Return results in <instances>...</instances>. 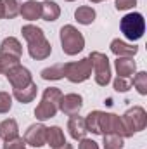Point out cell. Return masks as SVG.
<instances>
[{"mask_svg":"<svg viewBox=\"0 0 147 149\" xmlns=\"http://www.w3.org/2000/svg\"><path fill=\"white\" fill-rule=\"evenodd\" d=\"M61 97H62V92L61 88L57 87H49L43 90V95H42V101L35 109V116L40 121H45V120H50L54 118L57 111H59V102H61Z\"/></svg>","mask_w":147,"mask_h":149,"instance_id":"7a4b0ae2","label":"cell"},{"mask_svg":"<svg viewBox=\"0 0 147 149\" xmlns=\"http://www.w3.org/2000/svg\"><path fill=\"white\" fill-rule=\"evenodd\" d=\"M40 74H42L43 80H61V78H64V63L45 68Z\"/></svg>","mask_w":147,"mask_h":149,"instance_id":"7402d4cb","label":"cell"},{"mask_svg":"<svg viewBox=\"0 0 147 149\" xmlns=\"http://www.w3.org/2000/svg\"><path fill=\"white\" fill-rule=\"evenodd\" d=\"M114 68H116V73H118V76L130 78L132 74H135L137 64H135L133 57H118V59L114 61Z\"/></svg>","mask_w":147,"mask_h":149,"instance_id":"e0dca14e","label":"cell"},{"mask_svg":"<svg viewBox=\"0 0 147 149\" xmlns=\"http://www.w3.org/2000/svg\"><path fill=\"white\" fill-rule=\"evenodd\" d=\"M121 118H123V123H125L126 130L130 132V135L146 130V127H147V113L142 106L130 108Z\"/></svg>","mask_w":147,"mask_h":149,"instance_id":"9c48e42d","label":"cell"},{"mask_svg":"<svg viewBox=\"0 0 147 149\" xmlns=\"http://www.w3.org/2000/svg\"><path fill=\"white\" fill-rule=\"evenodd\" d=\"M119 28H121V33L128 40H140L144 31H146V21H144V16L140 12H130L126 14L121 23H119Z\"/></svg>","mask_w":147,"mask_h":149,"instance_id":"5b68a950","label":"cell"},{"mask_svg":"<svg viewBox=\"0 0 147 149\" xmlns=\"http://www.w3.org/2000/svg\"><path fill=\"white\" fill-rule=\"evenodd\" d=\"M54 149H73V146H71V144H68V142H64L62 146H57V148H54Z\"/></svg>","mask_w":147,"mask_h":149,"instance_id":"4dcf8cb0","label":"cell"},{"mask_svg":"<svg viewBox=\"0 0 147 149\" xmlns=\"http://www.w3.org/2000/svg\"><path fill=\"white\" fill-rule=\"evenodd\" d=\"M64 76L71 83H81L92 76V61L88 57L74 61V63H64Z\"/></svg>","mask_w":147,"mask_h":149,"instance_id":"8992f818","label":"cell"},{"mask_svg":"<svg viewBox=\"0 0 147 149\" xmlns=\"http://www.w3.org/2000/svg\"><path fill=\"white\" fill-rule=\"evenodd\" d=\"M133 87L137 88V92L140 95H146L147 94V73L146 71H140V73L135 74L133 78Z\"/></svg>","mask_w":147,"mask_h":149,"instance_id":"d4e9b609","label":"cell"},{"mask_svg":"<svg viewBox=\"0 0 147 149\" xmlns=\"http://www.w3.org/2000/svg\"><path fill=\"white\" fill-rule=\"evenodd\" d=\"M5 76H7V80H9V83L12 85L14 90L24 88V87H28L30 83H33V76L30 73V70L24 68V66H21V64H16L14 68L7 70V71H5Z\"/></svg>","mask_w":147,"mask_h":149,"instance_id":"30bf717a","label":"cell"},{"mask_svg":"<svg viewBox=\"0 0 147 149\" xmlns=\"http://www.w3.org/2000/svg\"><path fill=\"white\" fill-rule=\"evenodd\" d=\"M61 45H62V52L68 56H76L78 52L83 50L85 47V38L83 35L74 28L73 24H64L61 28Z\"/></svg>","mask_w":147,"mask_h":149,"instance_id":"277c9868","label":"cell"},{"mask_svg":"<svg viewBox=\"0 0 147 149\" xmlns=\"http://www.w3.org/2000/svg\"><path fill=\"white\" fill-rule=\"evenodd\" d=\"M3 149H26V142H24V139L17 137L14 141H7L3 144Z\"/></svg>","mask_w":147,"mask_h":149,"instance_id":"83f0119b","label":"cell"},{"mask_svg":"<svg viewBox=\"0 0 147 149\" xmlns=\"http://www.w3.org/2000/svg\"><path fill=\"white\" fill-rule=\"evenodd\" d=\"M135 5H137V0H116L114 2V7L118 10H128V9H132Z\"/></svg>","mask_w":147,"mask_h":149,"instance_id":"f1b7e54d","label":"cell"},{"mask_svg":"<svg viewBox=\"0 0 147 149\" xmlns=\"http://www.w3.org/2000/svg\"><path fill=\"white\" fill-rule=\"evenodd\" d=\"M102 146L104 149H123V137L118 134H104L102 139Z\"/></svg>","mask_w":147,"mask_h":149,"instance_id":"603a6c76","label":"cell"},{"mask_svg":"<svg viewBox=\"0 0 147 149\" xmlns=\"http://www.w3.org/2000/svg\"><path fill=\"white\" fill-rule=\"evenodd\" d=\"M21 33H23L24 40L28 42V54L33 59L43 61L50 56L52 45L45 38V33L42 31V28H38L35 24H26V26L21 28Z\"/></svg>","mask_w":147,"mask_h":149,"instance_id":"6da1fadb","label":"cell"},{"mask_svg":"<svg viewBox=\"0 0 147 149\" xmlns=\"http://www.w3.org/2000/svg\"><path fill=\"white\" fill-rule=\"evenodd\" d=\"M74 19L80 23V24H92L95 21V9L94 7H88V5H81L74 10Z\"/></svg>","mask_w":147,"mask_h":149,"instance_id":"d6986e66","label":"cell"},{"mask_svg":"<svg viewBox=\"0 0 147 149\" xmlns=\"http://www.w3.org/2000/svg\"><path fill=\"white\" fill-rule=\"evenodd\" d=\"M19 14L26 21H35L38 17H42V3H38L35 0H28L19 7Z\"/></svg>","mask_w":147,"mask_h":149,"instance_id":"2e32d148","label":"cell"},{"mask_svg":"<svg viewBox=\"0 0 147 149\" xmlns=\"http://www.w3.org/2000/svg\"><path fill=\"white\" fill-rule=\"evenodd\" d=\"M24 142L31 148H43L47 144V127L43 123H33L24 132Z\"/></svg>","mask_w":147,"mask_h":149,"instance_id":"8fae6325","label":"cell"},{"mask_svg":"<svg viewBox=\"0 0 147 149\" xmlns=\"http://www.w3.org/2000/svg\"><path fill=\"white\" fill-rule=\"evenodd\" d=\"M66 142L64 139V132L61 127H47V144L50 148H57V146H62Z\"/></svg>","mask_w":147,"mask_h":149,"instance_id":"44dd1931","label":"cell"},{"mask_svg":"<svg viewBox=\"0 0 147 149\" xmlns=\"http://www.w3.org/2000/svg\"><path fill=\"white\" fill-rule=\"evenodd\" d=\"M68 130H69V135L73 137L74 141H81V139H85V135H87V123H85V118H81V116H78V114H74L69 118V121H68Z\"/></svg>","mask_w":147,"mask_h":149,"instance_id":"5bb4252c","label":"cell"},{"mask_svg":"<svg viewBox=\"0 0 147 149\" xmlns=\"http://www.w3.org/2000/svg\"><path fill=\"white\" fill-rule=\"evenodd\" d=\"M90 2H94V3H99V2H102V0H90Z\"/></svg>","mask_w":147,"mask_h":149,"instance_id":"d6a6232c","label":"cell"},{"mask_svg":"<svg viewBox=\"0 0 147 149\" xmlns=\"http://www.w3.org/2000/svg\"><path fill=\"white\" fill-rule=\"evenodd\" d=\"M111 52L118 57H133L137 52H139V47L137 45H132V43H126L119 38H114L111 42Z\"/></svg>","mask_w":147,"mask_h":149,"instance_id":"4fadbf2b","label":"cell"},{"mask_svg":"<svg viewBox=\"0 0 147 149\" xmlns=\"http://www.w3.org/2000/svg\"><path fill=\"white\" fill-rule=\"evenodd\" d=\"M88 59L92 61V68H94V73H95V81H97V85L106 87L111 81V64H109L107 56L95 50V52H92V54L88 56Z\"/></svg>","mask_w":147,"mask_h":149,"instance_id":"ba28073f","label":"cell"},{"mask_svg":"<svg viewBox=\"0 0 147 149\" xmlns=\"http://www.w3.org/2000/svg\"><path fill=\"white\" fill-rule=\"evenodd\" d=\"M12 108V95H9L7 92H0V114L9 113Z\"/></svg>","mask_w":147,"mask_h":149,"instance_id":"4316f807","label":"cell"},{"mask_svg":"<svg viewBox=\"0 0 147 149\" xmlns=\"http://www.w3.org/2000/svg\"><path fill=\"white\" fill-rule=\"evenodd\" d=\"M0 73H2V71H0Z\"/></svg>","mask_w":147,"mask_h":149,"instance_id":"e575fe53","label":"cell"},{"mask_svg":"<svg viewBox=\"0 0 147 149\" xmlns=\"http://www.w3.org/2000/svg\"><path fill=\"white\" fill-rule=\"evenodd\" d=\"M21 54H23V47L19 40L14 37H7L0 45V71L5 73L7 70L19 64Z\"/></svg>","mask_w":147,"mask_h":149,"instance_id":"3957f363","label":"cell"},{"mask_svg":"<svg viewBox=\"0 0 147 149\" xmlns=\"http://www.w3.org/2000/svg\"><path fill=\"white\" fill-rule=\"evenodd\" d=\"M3 17V2L0 0V19Z\"/></svg>","mask_w":147,"mask_h":149,"instance_id":"1f68e13d","label":"cell"},{"mask_svg":"<svg viewBox=\"0 0 147 149\" xmlns=\"http://www.w3.org/2000/svg\"><path fill=\"white\" fill-rule=\"evenodd\" d=\"M37 92H38V87H37V83L33 81V83H30V85L24 87V88L14 90V97H16L21 104H28V102H31V101L37 97Z\"/></svg>","mask_w":147,"mask_h":149,"instance_id":"ac0fdd59","label":"cell"},{"mask_svg":"<svg viewBox=\"0 0 147 149\" xmlns=\"http://www.w3.org/2000/svg\"><path fill=\"white\" fill-rule=\"evenodd\" d=\"M81 108H83V99H81L80 94H66V95L61 97L59 109L64 113L66 116H74V114H78Z\"/></svg>","mask_w":147,"mask_h":149,"instance_id":"7c38bea8","label":"cell"},{"mask_svg":"<svg viewBox=\"0 0 147 149\" xmlns=\"http://www.w3.org/2000/svg\"><path fill=\"white\" fill-rule=\"evenodd\" d=\"M66 2H74V0H66Z\"/></svg>","mask_w":147,"mask_h":149,"instance_id":"836d02e7","label":"cell"},{"mask_svg":"<svg viewBox=\"0 0 147 149\" xmlns=\"http://www.w3.org/2000/svg\"><path fill=\"white\" fill-rule=\"evenodd\" d=\"M59 16H61V9H59V5H57L55 2L45 0V2L42 3V17H43V21L52 23V21H55Z\"/></svg>","mask_w":147,"mask_h":149,"instance_id":"ffe728a7","label":"cell"},{"mask_svg":"<svg viewBox=\"0 0 147 149\" xmlns=\"http://www.w3.org/2000/svg\"><path fill=\"white\" fill-rule=\"evenodd\" d=\"M114 90L116 92H128L132 88V80L130 78H125V76H116L114 80Z\"/></svg>","mask_w":147,"mask_h":149,"instance_id":"484cf974","label":"cell"},{"mask_svg":"<svg viewBox=\"0 0 147 149\" xmlns=\"http://www.w3.org/2000/svg\"><path fill=\"white\" fill-rule=\"evenodd\" d=\"M78 149H99V144L95 141H92V139H81Z\"/></svg>","mask_w":147,"mask_h":149,"instance_id":"f546056e","label":"cell"},{"mask_svg":"<svg viewBox=\"0 0 147 149\" xmlns=\"http://www.w3.org/2000/svg\"><path fill=\"white\" fill-rule=\"evenodd\" d=\"M104 134H118L123 139L125 137H132L130 132L126 130L121 116H118L114 113L102 111V114H101V125H99V135H104Z\"/></svg>","mask_w":147,"mask_h":149,"instance_id":"52a82bcc","label":"cell"},{"mask_svg":"<svg viewBox=\"0 0 147 149\" xmlns=\"http://www.w3.org/2000/svg\"><path fill=\"white\" fill-rule=\"evenodd\" d=\"M3 2V17L12 19L19 14V2L17 0H2Z\"/></svg>","mask_w":147,"mask_h":149,"instance_id":"cb8c5ba5","label":"cell"},{"mask_svg":"<svg viewBox=\"0 0 147 149\" xmlns=\"http://www.w3.org/2000/svg\"><path fill=\"white\" fill-rule=\"evenodd\" d=\"M19 137V127H17V121L14 118H7L0 123V139H3L5 142L7 141H14Z\"/></svg>","mask_w":147,"mask_h":149,"instance_id":"9a60e30c","label":"cell"}]
</instances>
